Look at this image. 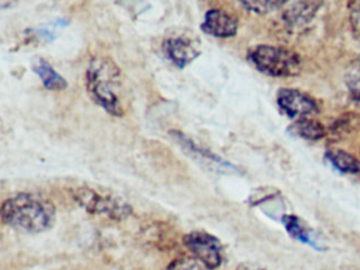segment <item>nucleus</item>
<instances>
[{
    "instance_id": "1",
    "label": "nucleus",
    "mask_w": 360,
    "mask_h": 270,
    "mask_svg": "<svg viewBox=\"0 0 360 270\" xmlns=\"http://www.w3.org/2000/svg\"><path fill=\"white\" fill-rule=\"evenodd\" d=\"M1 220L26 233H44L56 220L54 203L43 196L22 193L7 199L0 209Z\"/></svg>"
},
{
    "instance_id": "2",
    "label": "nucleus",
    "mask_w": 360,
    "mask_h": 270,
    "mask_svg": "<svg viewBox=\"0 0 360 270\" xmlns=\"http://www.w3.org/2000/svg\"><path fill=\"white\" fill-rule=\"evenodd\" d=\"M87 93L106 113L114 117L124 115L121 100L122 72L108 57H96L89 62L86 72Z\"/></svg>"
},
{
    "instance_id": "3",
    "label": "nucleus",
    "mask_w": 360,
    "mask_h": 270,
    "mask_svg": "<svg viewBox=\"0 0 360 270\" xmlns=\"http://www.w3.org/2000/svg\"><path fill=\"white\" fill-rule=\"evenodd\" d=\"M248 59L259 72L270 77H295L301 70L300 56L277 46H255L248 51Z\"/></svg>"
},
{
    "instance_id": "4",
    "label": "nucleus",
    "mask_w": 360,
    "mask_h": 270,
    "mask_svg": "<svg viewBox=\"0 0 360 270\" xmlns=\"http://www.w3.org/2000/svg\"><path fill=\"white\" fill-rule=\"evenodd\" d=\"M74 198L89 214L103 215L110 220H123L132 214V207L121 197L94 188H77Z\"/></svg>"
},
{
    "instance_id": "5",
    "label": "nucleus",
    "mask_w": 360,
    "mask_h": 270,
    "mask_svg": "<svg viewBox=\"0 0 360 270\" xmlns=\"http://www.w3.org/2000/svg\"><path fill=\"white\" fill-rule=\"evenodd\" d=\"M169 135L175 140V142H178L183 151L188 157L194 159L196 163H200L201 166H205V168L215 171V173H221V174H241V169L239 167L224 161L220 156L212 153L211 150L195 144L190 137L183 134L181 131H169Z\"/></svg>"
},
{
    "instance_id": "6",
    "label": "nucleus",
    "mask_w": 360,
    "mask_h": 270,
    "mask_svg": "<svg viewBox=\"0 0 360 270\" xmlns=\"http://www.w3.org/2000/svg\"><path fill=\"white\" fill-rule=\"evenodd\" d=\"M183 243L207 269H217L224 262V247L215 236L205 231H192Z\"/></svg>"
},
{
    "instance_id": "7",
    "label": "nucleus",
    "mask_w": 360,
    "mask_h": 270,
    "mask_svg": "<svg viewBox=\"0 0 360 270\" xmlns=\"http://www.w3.org/2000/svg\"><path fill=\"white\" fill-rule=\"evenodd\" d=\"M277 102L280 109L290 118L302 119V118L314 115L318 112V104L316 100L299 89H279Z\"/></svg>"
},
{
    "instance_id": "8",
    "label": "nucleus",
    "mask_w": 360,
    "mask_h": 270,
    "mask_svg": "<svg viewBox=\"0 0 360 270\" xmlns=\"http://www.w3.org/2000/svg\"><path fill=\"white\" fill-rule=\"evenodd\" d=\"M239 20L233 15L222 9H211L207 11L201 30L215 38H231L237 35Z\"/></svg>"
},
{
    "instance_id": "9",
    "label": "nucleus",
    "mask_w": 360,
    "mask_h": 270,
    "mask_svg": "<svg viewBox=\"0 0 360 270\" xmlns=\"http://www.w3.org/2000/svg\"><path fill=\"white\" fill-rule=\"evenodd\" d=\"M162 50L169 62L181 69L191 64L201 54L191 39L184 37L169 38L162 43Z\"/></svg>"
},
{
    "instance_id": "10",
    "label": "nucleus",
    "mask_w": 360,
    "mask_h": 270,
    "mask_svg": "<svg viewBox=\"0 0 360 270\" xmlns=\"http://www.w3.org/2000/svg\"><path fill=\"white\" fill-rule=\"evenodd\" d=\"M323 1H298L283 14V20L290 28L302 27L317 14Z\"/></svg>"
},
{
    "instance_id": "11",
    "label": "nucleus",
    "mask_w": 360,
    "mask_h": 270,
    "mask_svg": "<svg viewBox=\"0 0 360 270\" xmlns=\"http://www.w3.org/2000/svg\"><path fill=\"white\" fill-rule=\"evenodd\" d=\"M281 222L285 226L287 233L292 238L300 241V243H307V245H309V246L314 247L318 250L323 249V247L320 246L319 243L316 239L315 233L299 217L295 216V215H285L283 220H281Z\"/></svg>"
},
{
    "instance_id": "12",
    "label": "nucleus",
    "mask_w": 360,
    "mask_h": 270,
    "mask_svg": "<svg viewBox=\"0 0 360 270\" xmlns=\"http://www.w3.org/2000/svg\"><path fill=\"white\" fill-rule=\"evenodd\" d=\"M287 129L290 136L297 137L301 140H311V142L323 140L327 135V129L323 123L312 119H307V118L295 121Z\"/></svg>"
},
{
    "instance_id": "13",
    "label": "nucleus",
    "mask_w": 360,
    "mask_h": 270,
    "mask_svg": "<svg viewBox=\"0 0 360 270\" xmlns=\"http://www.w3.org/2000/svg\"><path fill=\"white\" fill-rule=\"evenodd\" d=\"M32 70L38 77L41 78L45 88L49 90H63L68 87L66 79L51 67V65L44 58L36 59L32 64Z\"/></svg>"
},
{
    "instance_id": "14",
    "label": "nucleus",
    "mask_w": 360,
    "mask_h": 270,
    "mask_svg": "<svg viewBox=\"0 0 360 270\" xmlns=\"http://www.w3.org/2000/svg\"><path fill=\"white\" fill-rule=\"evenodd\" d=\"M326 159L340 174L352 175L360 178V161L345 150L333 149L326 153Z\"/></svg>"
},
{
    "instance_id": "15",
    "label": "nucleus",
    "mask_w": 360,
    "mask_h": 270,
    "mask_svg": "<svg viewBox=\"0 0 360 270\" xmlns=\"http://www.w3.org/2000/svg\"><path fill=\"white\" fill-rule=\"evenodd\" d=\"M344 79L352 98L360 102V56L356 57L347 66Z\"/></svg>"
},
{
    "instance_id": "16",
    "label": "nucleus",
    "mask_w": 360,
    "mask_h": 270,
    "mask_svg": "<svg viewBox=\"0 0 360 270\" xmlns=\"http://www.w3.org/2000/svg\"><path fill=\"white\" fill-rule=\"evenodd\" d=\"M242 7H245L247 11H252L255 14L266 15L271 11H276L281 6L287 4V1H241Z\"/></svg>"
},
{
    "instance_id": "17",
    "label": "nucleus",
    "mask_w": 360,
    "mask_h": 270,
    "mask_svg": "<svg viewBox=\"0 0 360 270\" xmlns=\"http://www.w3.org/2000/svg\"><path fill=\"white\" fill-rule=\"evenodd\" d=\"M165 270H207L195 258H180L169 264Z\"/></svg>"
},
{
    "instance_id": "18",
    "label": "nucleus",
    "mask_w": 360,
    "mask_h": 270,
    "mask_svg": "<svg viewBox=\"0 0 360 270\" xmlns=\"http://www.w3.org/2000/svg\"><path fill=\"white\" fill-rule=\"evenodd\" d=\"M237 270H266L264 268L260 267V266L255 265V264H248V262H245V264H241V265L238 266Z\"/></svg>"
}]
</instances>
